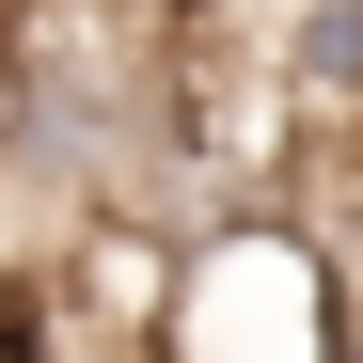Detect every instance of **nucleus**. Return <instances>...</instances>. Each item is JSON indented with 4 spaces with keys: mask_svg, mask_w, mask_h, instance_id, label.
<instances>
[{
    "mask_svg": "<svg viewBox=\"0 0 363 363\" xmlns=\"http://www.w3.org/2000/svg\"><path fill=\"white\" fill-rule=\"evenodd\" d=\"M363 332V253L300 206H237L174 253L158 363H347Z\"/></svg>",
    "mask_w": 363,
    "mask_h": 363,
    "instance_id": "f257e3e1",
    "label": "nucleus"
},
{
    "mask_svg": "<svg viewBox=\"0 0 363 363\" xmlns=\"http://www.w3.org/2000/svg\"><path fill=\"white\" fill-rule=\"evenodd\" d=\"M16 158H32V32H0V190H16Z\"/></svg>",
    "mask_w": 363,
    "mask_h": 363,
    "instance_id": "f03ea898",
    "label": "nucleus"
},
{
    "mask_svg": "<svg viewBox=\"0 0 363 363\" xmlns=\"http://www.w3.org/2000/svg\"><path fill=\"white\" fill-rule=\"evenodd\" d=\"M347 363H363V332H347Z\"/></svg>",
    "mask_w": 363,
    "mask_h": 363,
    "instance_id": "7ed1b4c3",
    "label": "nucleus"
}]
</instances>
